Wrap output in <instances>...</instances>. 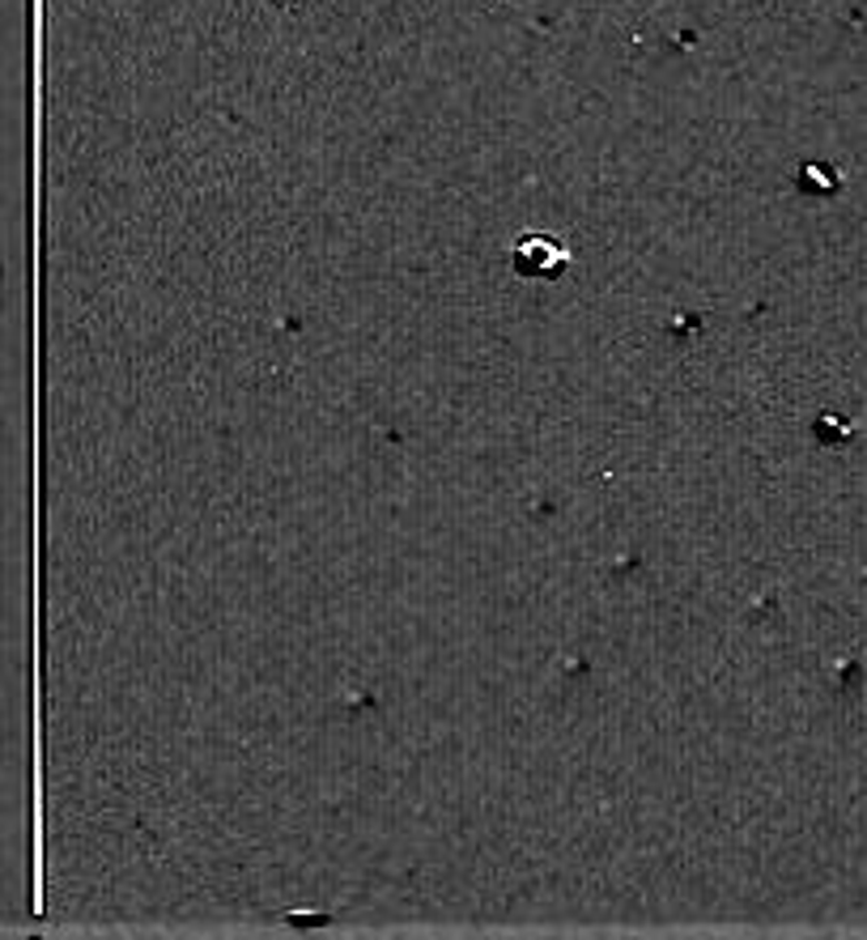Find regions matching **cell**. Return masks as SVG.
I'll return each instance as SVG.
<instances>
[{
    "label": "cell",
    "instance_id": "1",
    "mask_svg": "<svg viewBox=\"0 0 867 940\" xmlns=\"http://www.w3.org/2000/svg\"><path fill=\"white\" fill-rule=\"evenodd\" d=\"M515 265L531 277H549L566 265V247H557V239H524L515 251Z\"/></svg>",
    "mask_w": 867,
    "mask_h": 940
}]
</instances>
